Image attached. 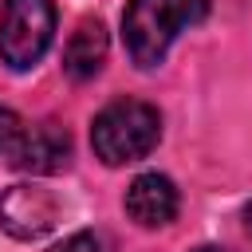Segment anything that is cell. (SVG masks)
Segmentation results:
<instances>
[{
	"label": "cell",
	"instance_id": "cell-8",
	"mask_svg": "<svg viewBox=\"0 0 252 252\" xmlns=\"http://www.w3.org/2000/svg\"><path fill=\"white\" fill-rule=\"evenodd\" d=\"M55 252H106V240H102L98 232H75V236H67Z\"/></svg>",
	"mask_w": 252,
	"mask_h": 252
},
{
	"label": "cell",
	"instance_id": "cell-10",
	"mask_svg": "<svg viewBox=\"0 0 252 252\" xmlns=\"http://www.w3.org/2000/svg\"><path fill=\"white\" fill-rule=\"evenodd\" d=\"M24 126H20V118L8 110V106H0V158L12 150V142H16V134H20Z\"/></svg>",
	"mask_w": 252,
	"mask_h": 252
},
{
	"label": "cell",
	"instance_id": "cell-12",
	"mask_svg": "<svg viewBox=\"0 0 252 252\" xmlns=\"http://www.w3.org/2000/svg\"><path fill=\"white\" fill-rule=\"evenodd\" d=\"M244 217H248V228H252V205H248V213H244Z\"/></svg>",
	"mask_w": 252,
	"mask_h": 252
},
{
	"label": "cell",
	"instance_id": "cell-6",
	"mask_svg": "<svg viewBox=\"0 0 252 252\" xmlns=\"http://www.w3.org/2000/svg\"><path fill=\"white\" fill-rule=\"evenodd\" d=\"M177 185L165 173H138L126 189V213L130 220H138L142 228H161L177 217Z\"/></svg>",
	"mask_w": 252,
	"mask_h": 252
},
{
	"label": "cell",
	"instance_id": "cell-9",
	"mask_svg": "<svg viewBox=\"0 0 252 252\" xmlns=\"http://www.w3.org/2000/svg\"><path fill=\"white\" fill-rule=\"evenodd\" d=\"M209 4H213V0H173L181 28H185V24H201V20L209 16Z\"/></svg>",
	"mask_w": 252,
	"mask_h": 252
},
{
	"label": "cell",
	"instance_id": "cell-4",
	"mask_svg": "<svg viewBox=\"0 0 252 252\" xmlns=\"http://www.w3.org/2000/svg\"><path fill=\"white\" fill-rule=\"evenodd\" d=\"M59 217V201L39 185H12L0 197V228L16 240H35L51 232Z\"/></svg>",
	"mask_w": 252,
	"mask_h": 252
},
{
	"label": "cell",
	"instance_id": "cell-2",
	"mask_svg": "<svg viewBox=\"0 0 252 252\" xmlns=\"http://www.w3.org/2000/svg\"><path fill=\"white\" fill-rule=\"evenodd\" d=\"M55 35V4L51 0H4L0 16V59L12 71H28L43 59Z\"/></svg>",
	"mask_w": 252,
	"mask_h": 252
},
{
	"label": "cell",
	"instance_id": "cell-7",
	"mask_svg": "<svg viewBox=\"0 0 252 252\" xmlns=\"http://www.w3.org/2000/svg\"><path fill=\"white\" fill-rule=\"evenodd\" d=\"M106 63V28L98 20H83L71 39H67V51H63V71L75 79V83H87L102 71Z\"/></svg>",
	"mask_w": 252,
	"mask_h": 252
},
{
	"label": "cell",
	"instance_id": "cell-5",
	"mask_svg": "<svg viewBox=\"0 0 252 252\" xmlns=\"http://www.w3.org/2000/svg\"><path fill=\"white\" fill-rule=\"evenodd\" d=\"M8 165L28 169V173H59L71 165V138L55 122H39L32 130H20L12 150L4 154Z\"/></svg>",
	"mask_w": 252,
	"mask_h": 252
},
{
	"label": "cell",
	"instance_id": "cell-1",
	"mask_svg": "<svg viewBox=\"0 0 252 252\" xmlns=\"http://www.w3.org/2000/svg\"><path fill=\"white\" fill-rule=\"evenodd\" d=\"M158 138H161V114L142 98H114L94 114L91 126L94 158H102L106 165H126L146 158L158 146Z\"/></svg>",
	"mask_w": 252,
	"mask_h": 252
},
{
	"label": "cell",
	"instance_id": "cell-11",
	"mask_svg": "<svg viewBox=\"0 0 252 252\" xmlns=\"http://www.w3.org/2000/svg\"><path fill=\"white\" fill-rule=\"evenodd\" d=\"M197 252H224V248H213V244H205V248H197Z\"/></svg>",
	"mask_w": 252,
	"mask_h": 252
},
{
	"label": "cell",
	"instance_id": "cell-3",
	"mask_svg": "<svg viewBox=\"0 0 252 252\" xmlns=\"http://www.w3.org/2000/svg\"><path fill=\"white\" fill-rule=\"evenodd\" d=\"M181 20L173 0H130L122 12V39L138 67H158L177 35Z\"/></svg>",
	"mask_w": 252,
	"mask_h": 252
}]
</instances>
